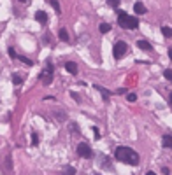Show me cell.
Here are the masks:
<instances>
[{
    "instance_id": "obj_4",
    "label": "cell",
    "mask_w": 172,
    "mask_h": 175,
    "mask_svg": "<svg viewBox=\"0 0 172 175\" xmlns=\"http://www.w3.org/2000/svg\"><path fill=\"white\" fill-rule=\"evenodd\" d=\"M77 154H79L81 158H84V159H90L93 156V151H92V147H90V144H86V142H83V144H79L77 145Z\"/></svg>"
},
{
    "instance_id": "obj_14",
    "label": "cell",
    "mask_w": 172,
    "mask_h": 175,
    "mask_svg": "<svg viewBox=\"0 0 172 175\" xmlns=\"http://www.w3.org/2000/svg\"><path fill=\"white\" fill-rule=\"evenodd\" d=\"M98 30H100V33H107V32H111V25L109 23H102L98 26Z\"/></svg>"
},
{
    "instance_id": "obj_7",
    "label": "cell",
    "mask_w": 172,
    "mask_h": 175,
    "mask_svg": "<svg viewBox=\"0 0 172 175\" xmlns=\"http://www.w3.org/2000/svg\"><path fill=\"white\" fill-rule=\"evenodd\" d=\"M127 19H128V14L125 11H118V25L121 28H125V23H127Z\"/></svg>"
},
{
    "instance_id": "obj_24",
    "label": "cell",
    "mask_w": 172,
    "mask_h": 175,
    "mask_svg": "<svg viewBox=\"0 0 172 175\" xmlns=\"http://www.w3.org/2000/svg\"><path fill=\"white\" fill-rule=\"evenodd\" d=\"M49 4H51L54 9H56V12H60V4H58V2H54V0H49Z\"/></svg>"
},
{
    "instance_id": "obj_20",
    "label": "cell",
    "mask_w": 172,
    "mask_h": 175,
    "mask_svg": "<svg viewBox=\"0 0 172 175\" xmlns=\"http://www.w3.org/2000/svg\"><path fill=\"white\" fill-rule=\"evenodd\" d=\"M18 60H21L23 63H27V65H33V61H32V60H28L27 56H18Z\"/></svg>"
},
{
    "instance_id": "obj_3",
    "label": "cell",
    "mask_w": 172,
    "mask_h": 175,
    "mask_svg": "<svg viewBox=\"0 0 172 175\" xmlns=\"http://www.w3.org/2000/svg\"><path fill=\"white\" fill-rule=\"evenodd\" d=\"M127 53V42H123V40H119V42H116L113 46V56L116 58V60H119V58H123V55Z\"/></svg>"
},
{
    "instance_id": "obj_9",
    "label": "cell",
    "mask_w": 172,
    "mask_h": 175,
    "mask_svg": "<svg viewBox=\"0 0 172 175\" xmlns=\"http://www.w3.org/2000/svg\"><path fill=\"white\" fill-rule=\"evenodd\" d=\"M134 11H135V14H144V12H146V6L142 4V2H135V4H134Z\"/></svg>"
},
{
    "instance_id": "obj_28",
    "label": "cell",
    "mask_w": 172,
    "mask_h": 175,
    "mask_svg": "<svg viewBox=\"0 0 172 175\" xmlns=\"http://www.w3.org/2000/svg\"><path fill=\"white\" fill-rule=\"evenodd\" d=\"M161 172H163V175H170V170L167 168V166H165V168H161Z\"/></svg>"
},
{
    "instance_id": "obj_18",
    "label": "cell",
    "mask_w": 172,
    "mask_h": 175,
    "mask_svg": "<svg viewBox=\"0 0 172 175\" xmlns=\"http://www.w3.org/2000/svg\"><path fill=\"white\" fill-rule=\"evenodd\" d=\"M163 75H165L167 81H170V82H172V68H167V70L163 72Z\"/></svg>"
},
{
    "instance_id": "obj_23",
    "label": "cell",
    "mask_w": 172,
    "mask_h": 175,
    "mask_svg": "<svg viewBox=\"0 0 172 175\" xmlns=\"http://www.w3.org/2000/svg\"><path fill=\"white\" fill-rule=\"evenodd\" d=\"M32 145H39V137H37V133H32Z\"/></svg>"
},
{
    "instance_id": "obj_13",
    "label": "cell",
    "mask_w": 172,
    "mask_h": 175,
    "mask_svg": "<svg viewBox=\"0 0 172 175\" xmlns=\"http://www.w3.org/2000/svg\"><path fill=\"white\" fill-rule=\"evenodd\" d=\"M58 37H60V40H63V42H69V32H67L65 28H62L58 32Z\"/></svg>"
},
{
    "instance_id": "obj_12",
    "label": "cell",
    "mask_w": 172,
    "mask_h": 175,
    "mask_svg": "<svg viewBox=\"0 0 172 175\" xmlns=\"http://www.w3.org/2000/svg\"><path fill=\"white\" fill-rule=\"evenodd\" d=\"M137 47L142 51H151V44L148 40H137Z\"/></svg>"
},
{
    "instance_id": "obj_11",
    "label": "cell",
    "mask_w": 172,
    "mask_h": 175,
    "mask_svg": "<svg viewBox=\"0 0 172 175\" xmlns=\"http://www.w3.org/2000/svg\"><path fill=\"white\" fill-rule=\"evenodd\" d=\"M65 70L70 72V74H77V65H75L74 61H67L65 63Z\"/></svg>"
},
{
    "instance_id": "obj_17",
    "label": "cell",
    "mask_w": 172,
    "mask_h": 175,
    "mask_svg": "<svg viewBox=\"0 0 172 175\" xmlns=\"http://www.w3.org/2000/svg\"><path fill=\"white\" fill-rule=\"evenodd\" d=\"M12 82H14V84H21V82H23V77L18 75V74H14V75H12Z\"/></svg>"
},
{
    "instance_id": "obj_6",
    "label": "cell",
    "mask_w": 172,
    "mask_h": 175,
    "mask_svg": "<svg viewBox=\"0 0 172 175\" xmlns=\"http://www.w3.org/2000/svg\"><path fill=\"white\" fill-rule=\"evenodd\" d=\"M93 88H95L97 91H100V93H102V98H104V102H109V96H111V91H107V89H105L104 86H98V84H95Z\"/></svg>"
},
{
    "instance_id": "obj_31",
    "label": "cell",
    "mask_w": 172,
    "mask_h": 175,
    "mask_svg": "<svg viewBox=\"0 0 172 175\" xmlns=\"http://www.w3.org/2000/svg\"><path fill=\"white\" fill-rule=\"evenodd\" d=\"M146 175H156V173H155V172H148Z\"/></svg>"
},
{
    "instance_id": "obj_8",
    "label": "cell",
    "mask_w": 172,
    "mask_h": 175,
    "mask_svg": "<svg viewBox=\"0 0 172 175\" xmlns=\"http://www.w3.org/2000/svg\"><path fill=\"white\" fill-rule=\"evenodd\" d=\"M35 19H37L39 23L46 25V23H48V14H46L44 11H37V12H35Z\"/></svg>"
},
{
    "instance_id": "obj_27",
    "label": "cell",
    "mask_w": 172,
    "mask_h": 175,
    "mask_svg": "<svg viewBox=\"0 0 172 175\" xmlns=\"http://www.w3.org/2000/svg\"><path fill=\"white\" fill-rule=\"evenodd\" d=\"M54 116H58L60 121H65V114H63V112H58V114H54Z\"/></svg>"
},
{
    "instance_id": "obj_2",
    "label": "cell",
    "mask_w": 172,
    "mask_h": 175,
    "mask_svg": "<svg viewBox=\"0 0 172 175\" xmlns=\"http://www.w3.org/2000/svg\"><path fill=\"white\" fill-rule=\"evenodd\" d=\"M53 74H54V67L51 61H48V65H46V70L39 75V79L42 81V84H46V86H49L51 82H53Z\"/></svg>"
},
{
    "instance_id": "obj_30",
    "label": "cell",
    "mask_w": 172,
    "mask_h": 175,
    "mask_svg": "<svg viewBox=\"0 0 172 175\" xmlns=\"http://www.w3.org/2000/svg\"><path fill=\"white\" fill-rule=\"evenodd\" d=\"M169 58L172 60V49H169Z\"/></svg>"
},
{
    "instance_id": "obj_32",
    "label": "cell",
    "mask_w": 172,
    "mask_h": 175,
    "mask_svg": "<svg viewBox=\"0 0 172 175\" xmlns=\"http://www.w3.org/2000/svg\"><path fill=\"white\" fill-rule=\"evenodd\" d=\"M169 100H170V105H172V93H170V98H169Z\"/></svg>"
},
{
    "instance_id": "obj_21",
    "label": "cell",
    "mask_w": 172,
    "mask_h": 175,
    "mask_svg": "<svg viewBox=\"0 0 172 175\" xmlns=\"http://www.w3.org/2000/svg\"><path fill=\"white\" fill-rule=\"evenodd\" d=\"M107 4H109L111 7H114V9H116V7L119 6V0H107Z\"/></svg>"
},
{
    "instance_id": "obj_10",
    "label": "cell",
    "mask_w": 172,
    "mask_h": 175,
    "mask_svg": "<svg viewBox=\"0 0 172 175\" xmlns=\"http://www.w3.org/2000/svg\"><path fill=\"white\" fill-rule=\"evenodd\" d=\"M161 145L167 149H172V135H163L161 138Z\"/></svg>"
},
{
    "instance_id": "obj_29",
    "label": "cell",
    "mask_w": 172,
    "mask_h": 175,
    "mask_svg": "<svg viewBox=\"0 0 172 175\" xmlns=\"http://www.w3.org/2000/svg\"><path fill=\"white\" fill-rule=\"evenodd\" d=\"M116 93H118V95H123V93H125V88H119V89L116 91Z\"/></svg>"
},
{
    "instance_id": "obj_1",
    "label": "cell",
    "mask_w": 172,
    "mask_h": 175,
    "mask_svg": "<svg viewBox=\"0 0 172 175\" xmlns=\"http://www.w3.org/2000/svg\"><path fill=\"white\" fill-rule=\"evenodd\" d=\"M116 159L118 161H121V163H127V165H139V154L135 153L134 149L130 147H125V145H121V147L116 149Z\"/></svg>"
},
{
    "instance_id": "obj_5",
    "label": "cell",
    "mask_w": 172,
    "mask_h": 175,
    "mask_svg": "<svg viewBox=\"0 0 172 175\" xmlns=\"http://www.w3.org/2000/svg\"><path fill=\"white\" fill-rule=\"evenodd\" d=\"M137 26H139V19H137V18L128 16V19H127V23H125V28H128V30H135Z\"/></svg>"
},
{
    "instance_id": "obj_22",
    "label": "cell",
    "mask_w": 172,
    "mask_h": 175,
    "mask_svg": "<svg viewBox=\"0 0 172 175\" xmlns=\"http://www.w3.org/2000/svg\"><path fill=\"white\" fill-rule=\"evenodd\" d=\"M127 100H128V102H135V100H137V95H135V93H128V95H127Z\"/></svg>"
},
{
    "instance_id": "obj_25",
    "label": "cell",
    "mask_w": 172,
    "mask_h": 175,
    "mask_svg": "<svg viewBox=\"0 0 172 175\" xmlns=\"http://www.w3.org/2000/svg\"><path fill=\"white\" fill-rule=\"evenodd\" d=\"M92 130H93V133H95V138H100V131H98V128H97V126H93Z\"/></svg>"
},
{
    "instance_id": "obj_16",
    "label": "cell",
    "mask_w": 172,
    "mask_h": 175,
    "mask_svg": "<svg viewBox=\"0 0 172 175\" xmlns=\"http://www.w3.org/2000/svg\"><path fill=\"white\" fill-rule=\"evenodd\" d=\"M161 33H163L165 37H172V28H169V26H161Z\"/></svg>"
},
{
    "instance_id": "obj_15",
    "label": "cell",
    "mask_w": 172,
    "mask_h": 175,
    "mask_svg": "<svg viewBox=\"0 0 172 175\" xmlns=\"http://www.w3.org/2000/svg\"><path fill=\"white\" fill-rule=\"evenodd\" d=\"M62 175H75V168H72V166H67V168L62 172Z\"/></svg>"
},
{
    "instance_id": "obj_19",
    "label": "cell",
    "mask_w": 172,
    "mask_h": 175,
    "mask_svg": "<svg viewBox=\"0 0 172 175\" xmlns=\"http://www.w3.org/2000/svg\"><path fill=\"white\" fill-rule=\"evenodd\" d=\"M11 159H12V156H6V168L11 172V168H12V163H11Z\"/></svg>"
},
{
    "instance_id": "obj_26",
    "label": "cell",
    "mask_w": 172,
    "mask_h": 175,
    "mask_svg": "<svg viewBox=\"0 0 172 175\" xmlns=\"http://www.w3.org/2000/svg\"><path fill=\"white\" fill-rule=\"evenodd\" d=\"M9 56H11V58H18V55H16V51L12 49V47H11V49H9Z\"/></svg>"
}]
</instances>
